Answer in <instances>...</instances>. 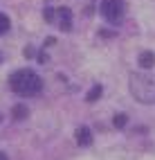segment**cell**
Listing matches in <instances>:
<instances>
[{"label": "cell", "mask_w": 155, "mask_h": 160, "mask_svg": "<svg viewBox=\"0 0 155 160\" xmlns=\"http://www.w3.org/2000/svg\"><path fill=\"white\" fill-rule=\"evenodd\" d=\"M9 88L18 95H23V97H34V95H38L43 90V79L34 70L20 68V70L9 74Z\"/></svg>", "instance_id": "1"}, {"label": "cell", "mask_w": 155, "mask_h": 160, "mask_svg": "<svg viewBox=\"0 0 155 160\" xmlns=\"http://www.w3.org/2000/svg\"><path fill=\"white\" fill-rule=\"evenodd\" d=\"M130 92L142 104H155V77L146 72L130 74Z\"/></svg>", "instance_id": "2"}, {"label": "cell", "mask_w": 155, "mask_h": 160, "mask_svg": "<svg viewBox=\"0 0 155 160\" xmlns=\"http://www.w3.org/2000/svg\"><path fill=\"white\" fill-rule=\"evenodd\" d=\"M101 16L108 23H119L124 16V2L121 0H101Z\"/></svg>", "instance_id": "3"}, {"label": "cell", "mask_w": 155, "mask_h": 160, "mask_svg": "<svg viewBox=\"0 0 155 160\" xmlns=\"http://www.w3.org/2000/svg\"><path fill=\"white\" fill-rule=\"evenodd\" d=\"M56 20H59V29L61 32H70L72 29V12L68 7H59L56 9Z\"/></svg>", "instance_id": "4"}, {"label": "cell", "mask_w": 155, "mask_h": 160, "mask_svg": "<svg viewBox=\"0 0 155 160\" xmlns=\"http://www.w3.org/2000/svg\"><path fill=\"white\" fill-rule=\"evenodd\" d=\"M74 138H77V144H79V147L92 144V131L88 129V126H79L77 133H74Z\"/></svg>", "instance_id": "5"}, {"label": "cell", "mask_w": 155, "mask_h": 160, "mask_svg": "<svg viewBox=\"0 0 155 160\" xmlns=\"http://www.w3.org/2000/svg\"><path fill=\"white\" fill-rule=\"evenodd\" d=\"M155 66V54L153 52H142L139 54V68L142 70H151Z\"/></svg>", "instance_id": "6"}, {"label": "cell", "mask_w": 155, "mask_h": 160, "mask_svg": "<svg viewBox=\"0 0 155 160\" xmlns=\"http://www.w3.org/2000/svg\"><path fill=\"white\" fill-rule=\"evenodd\" d=\"M27 115H29V108H27L25 104H16L14 108H12V117H14V120H18V122L27 120Z\"/></svg>", "instance_id": "7"}, {"label": "cell", "mask_w": 155, "mask_h": 160, "mask_svg": "<svg viewBox=\"0 0 155 160\" xmlns=\"http://www.w3.org/2000/svg\"><path fill=\"white\" fill-rule=\"evenodd\" d=\"M9 27H12V20H9V16H7V14H0V36L7 34Z\"/></svg>", "instance_id": "8"}, {"label": "cell", "mask_w": 155, "mask_h": 160, "mask_svg": "<svg viewBox=\"0 0 155 160\" xmlns=\"http://www.w3.org/2000/svg\"><path fill=\"white\" fill-rule=\"evenodd\" d=\"M101 90H103V88H101L99 83H97V86H95V88H92V90L88 92V97H86V99H88V102H97V99H99V95H101Z\"/></svg>", "instance_id": "9"}, {"label": "cell", "mask_w": 155, "mask_h": 160, "mask_svg": "<svg viewBox=\"0 0 155 160\" xmlns=\"http://www.w3.org/2000/svg\"><path fill=\"white\" fill-rule=\"evenodd\" d=\"M126 122H128V117L124 115V113H119V115H115V120H112V124L117 126V129H124L126 126Z\"/></svg>", "instance_id": "10"}, {"label": "cell", "mask_w": 155, "mask_h": 160, "mask_svg": "<svg viewBox=\"0 0 155 160\" xmlns=\"http://www.w3.org/2000/svg\"><path fill=\"white\" fill-rule=\"evenodd\" d=\"M43 16H45V20H47V23H52V20L56 18V12H54V9H52V7H45V12H43Z\"/></svg>", "instance_id": "11"}, {"label": "cell", "mask_w": 155, "mask_h": 160, "mask_svg": "<svg viewBox=\"0 0 155 160\" xmlns=\"http://www.w3.org/2000/svg\"><path fill=\"white\" fill-rule=\"evenodd\" d=\"M0 160H9V158H7V153H5V151H0Z\"/></svg>", "instance_id": "12"}, {"label": "cell", "mask_w": 155, "mask_h": 160, "mask_svg": "<svg viewBox=\"0 0 155 160\" xmlns=\"http://www.w3.org/2000/svg\"><path fill=\"white\" fill-rule=\"evenodd\" d=\"M0 63H2V52H0Z\"/></svg>", "instance_id": "13"}, {"label": "cell", "mask_w": 155, "mask_h": 160, "mask_svg": "<svg viewBox=\"0 0 155 160\" xmlns=\"http://www.w3.org/2000/svg\"><path fill=\"white\" fill-rule=\"evenodd\" d=\"M0 120H2V115H0Z\"/></svg>", "instance_id": "14"}]
</instances>
